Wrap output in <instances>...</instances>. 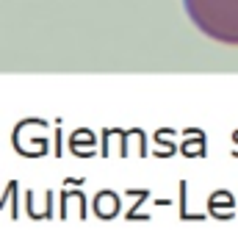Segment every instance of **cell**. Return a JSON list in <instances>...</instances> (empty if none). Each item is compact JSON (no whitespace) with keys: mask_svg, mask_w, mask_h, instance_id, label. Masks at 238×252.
Segmentation results:
<instances>
[{"mask_svg":"<svg viewBox=\"0 0 238 252\" xmlns=\"http://www.w3.org/2000/svg\"><path fill=\"white\" fill-rule=\"evenodd\" d=\"M197 31L227 47H238V0H183Z\"/></svg>","mask_w":238,"mask_h":252,"instance_id":"cell-1","label":"cell"}]
</instances>
